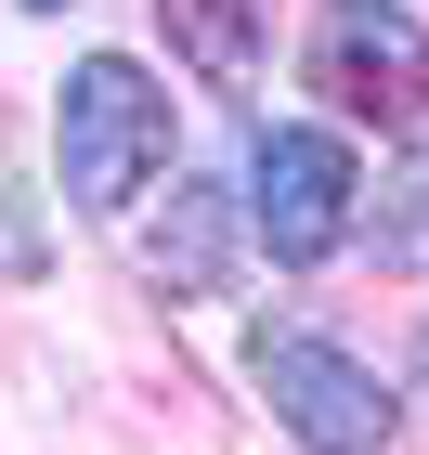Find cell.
<instances>
[{
	"instance_id": "obj_1",
	"label": "cell",
	"mask_w": 429,
	"mask_h": 455,
	"mask_svg": "<svg viewBox=\"0 0 429 455\" xmlns=\"http://www.w3.org/2000/svg\"><path fill=\"white\" fill-rule=\"evenodd\" d=\"M156 170H170V92L131 52H78L66 92H52V182H66V209L78 221H131Z\"/></svg>"
},
{
	"instance_id": "obj_2",
	"label": "cell",
	"mask_w": 429,
	"mask_h": 455,
	"mask_svg": "<svg viewBox=\"0 0 429 455\" xmlns=\"http://www.w3.org/2000/svg\"><path fill=\"white\" fill-rule=\"evenodd\" d=\"M352 209H364V170H352L338 131L286 117V131L248 143V235L274 247V260H338V247H352Z\"/></svg>"
},
{
	"instance_id": "obj_3",
	"label": "cell",
	"mask_w": 429,
	"mask_h": 455,
	"mask_svg": "<svg viewBox=\"0 0 429 455\" xmlns=\"http://www.w3.org/2000/svg\"><path fill=\"white\" fill-rule=\"evenodd\" d=\"M260 403L286 417V443L299 455H377L391 443V378L364 364V351L338 339H260Z\"/></svg>"
},
{
	"instance_id": "obj_4",
	"label": "cell",
	"mask_w": 429,
	"mask_h": 455,
	"mask_svg": "<svg viewBox=\"0 0 429 455\" xmlns=\"http://www.w3.org/2000/svg\"><path fill=\"white\" fill-rule=\"evenodd\" d=\"M313 78H325V105L417 117V92H429V39L403 27V0H338V27H325Z\"/></svg>"
},
{
	"instance_id": "obj_5",
	"label": "cell",
	"mask_w": 429,
	"mask_h": 455,
	"mask_svg": "<svg viewBox=\"0 0 429 455\" xmlns=\"http://www.w3.org/2000/svg\"><path fill=\"white\" fill-rule=\"evenodd\" d=\"M156 13H170L182 66L221 78V92H248V78L274 66V0H156Z\"/></svg>"
},
{
	"instance_id": "obj_6",
	"label": "cell",
	"mask_w": 429,
	"mask_h": 455,
	"mask_svg": "<svg viewBox=\"0 0 429 455\" xmlns=\"http://www.w3.org/2000/svg\"><path fill=\"white\" fill-rule=\"evenodd\" d=\"M143 260H156L170 286H209L221 260H234V221H221V196H209V182H182V196H170V221L143 235Z\"/></svg>"
},
{
	"instance_id": "obj_7",
	"label": "cell",
	"mask_w": 429,
	"mask_h": 455,
	"mask_svg": "<svg viewBox=\"0 0 429 455\" xmlns=\"http://www.w3.org/2000/svg\"><path fill=\"white\" fill-rule=\"evenodd\" d=\"M377 247H391V260H417V247H429V156L391 182V221H377Z\"/></svg>"
},
{
	"instance_id": "obj_8",
	"label": "cell",
	"mask_w": 429,
	"mask_h": 455,
	"mask_svg": "<svg viewBox=\"0 0 429 455\" xmlns=\"http://www.w3.org/2000/svg\"><path fill=\"white\" fill-rule=\"evenodd\" d=\"M27 13H66V0H27Z\"/></svg>"
}]
</instances>
